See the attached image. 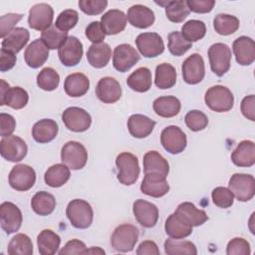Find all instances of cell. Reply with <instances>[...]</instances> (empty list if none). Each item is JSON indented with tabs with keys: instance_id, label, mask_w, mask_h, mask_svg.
I'll return each mask as SVG.
<instances>
[{
	"instance_id": "obj_15",
	"label": "cell",
	"mask_w": 255,
	"mask_h": 255,
	"mask_svg": "<svg viewBox=\"0 0 255 255\" xmlns=\"http://www.w3.org/2000/svg\"><path fill=\"white\" fill-rule=\"evenodd\" d=\"M23 216L17 205L5 201L0 205V223L2 229L7 233H15L21 227Z\"/></svg>"
},
{
	"instance_id": "obj_58",
	"label": "cell",
	"mask_w": 255,
	"mask_h": 255,
	"mask_svg": "<svg viewBox=\"0 0 255 255\" xmlns=\"http://www.w3.org/2000/svg\"><path fill=\"white\" fill-rule=\"evenodd\" d=\"M0 125H1V131H0L1 136L6 137V136L11 135L12 132L14 131V129L16 128V121L11 115L1 113L0 114Z\"/></svg>"
},
{
	"instance_id": "obj_53",
	"label": "cell",
	"mask_w": 255,
	"mask_h": 255,
	"mask_svg": "<svg viewBox=\"0 0 255 255\" xmlns=\"http://www.w3.org/2000/svg\"><path fill=\"white\" fill-rule=\"evenodd\" d=\"M80 9L88 15H98L104 12L108 6L107 0H80Z\"/></svg>"
},
{
	"instance_id": "obj_47",
	"label": "cell",
	"mask_w": 255,
	"mask_h": 255,
	"mask_svg": "<svg viewBox=\"0 0 255 255\" xmlns=\"http://www.w3.org/2000/svg\"><path fill=\"white\" fill-rule=\"evenodd\" d=\"M67 38L68 32L59 30L55 25H52L47 30L43 31L41 35V40L47 46V48L51 50L59 49Z\"/></svg>"
},
{
	"instance_id": "obj_3",
	"label": "cell",
	"mask_w": 255,
	"mask_h": 255,
	"mask_svg": "<svg viewBox=\"0 0 255 255\" xmlns=\"http://www.w3.org/2000/svg\"><path fill=\"white\" fill-rule=\"evenodd\" d=\"M67 217L71 224L78 229H86L93 222L94 212L90 203L83 199H73L66 209Z\"/></svg>"
},
{
	"instance_id": "obj_46",
	"label": "cell",
	"mask_w": 255,
	"mask_h": 255,
	"mask_svg": "<svg viewBox=\"0 0 255 255\" xmlns=\"http://www.w3.org/2000/svg\"><path fill=\"white\" fill-rule=\"evenodd\" d=\"M60 83V76L56 70L46 67L40 71L37 76V85L40 89L51 92L58 88Z\"/></svg>"
},
{
	"instance_id": "obj_59",
	"label": "cell",
	"mask_w": 255,
	"mask_h": 255,
	"mask_svg": "<svg viewBox=\"0 0 255 255\" xmlns=\"http://www.w3.org/2000/svg\"><path fill=\"white\" fill-rule=\"evenodd\" d=\"M240 108H241L242 115L246 119H248L252 122L255 121V97H254V95L245 97L241 102Z\"/></svg>"
},
{
	"instance_id": "obj_8",
	"label": "cell",
	"mask_w": 255,
	"mask_h": 255,
	"mask_svg": "<svg viewBox=\"0 0 255 255\" xmlns=\"http://www.w3.org/2000/svg\"><path fill=\"white\" fill-rule=\"evenodd\" d=\"M160 142L166 151L171 154H177L186 147V134L180 128L168 126L164 128L160 133Z\"/></svg>"
},
{
	"instance_id": "obj_17",
	"label": "cell",
	"mask_w": 255,
	"mask_h": 255,
	"mask_svg": "<svg viewBox=\"0 0 255 255\" xmlns=\"http://www.w3.org/2000/svg\"><path fill=\"white\" fill-rule=\"evenodd\" d=\"M135 44L140 54L145 58H155L164 50L162 38L152 32L139 34L135 39Z\"/></svg>"
},
{
	"instance_id": "obj_25",
	"label": "cell",
	"mask_w": 255,
	"mask_h": 255,
	"mask_svg": "<svg viewBox=\"0 0 255 255\" xmlns=\"http://www.w3.org/2000/svg\"><path fill=\"white\" fill-rule=\"evenodd\" d=\"M49 57V49L41 39H36L26 48L24 59L26 64L33 69H37L45 64Z\"/></svg>"
},
{
	"instance_id": "obj_13",
	"label": "cell",
	"mask_w": 255,
	"mask_h": 255,
	"mask_svg": "<svg viewBox=\"0 0 255 255\" xmlns=\"http://www.w3.org/2000/svg\"><path fill=\"white\" fill-rule=\"evenodd\" d=\"M53 18V8L47 3H38L29 10L28 24L30 28L43 32L52 26Z\"/></svg>"
},
{
	"instance_id": "obj_31",
	"label": "cell",
	"mask_w": 255,
	"mask_h": 255,
	"mask_svg": "<svg viewBox=\"0 0 255 255\" xmlns=\"http://www.w3.org/2000/svg\"><path fill=\"white\" fill-rule=\"evenodd\" d=\"M143 171L145 173H157L167 176L169 164L167 160L156 150H149L143 155Z\"/></svg>"
},
{
	"instance_id": "obj_30",
	"label": "cell",
	"mask_w": 255,
	"mask_h": 255,
	"mask_svg": "<svg viewBox=\"0 0 255 255\" xmlns=\"http://www.w3.org/2000/svg\"><path fill=\"white\" fill-rule=\"evenodd\" d=\"M112 57V50L109 44L102 42L92 44L87 52V60L89 64L97 69L104 68L108 65Z\"/></svg>"
},
{
	"instance_id": "obj_49",
	"label": "cell",
	"mask_w": 255,
	"mask_h": 255,
	"mask_svg": "<svg viewBox=\"0 0 255 255\" xmlns=\"http://www.w3.org/2000/svg\"><path fill=\"white\" fill-rule=\"evenodd\" d=\"M187 128L192 131H199L204 129L208 125L207 116L198 110L189 111L184 118Z\"/></svg>"
},
{
	"instance_id": "obj_37",
	"label": "cell",
	"mask_w": 255,
	"mask_h": 255,
	"mask_svg": "<svg viewBox=\"0 0 255 255\" xmlns=\"http://www.w3.org/2000/svg\"><path fill=\"white\" fill-rule=\"evenodd\" d=\"M175 211L192 226H200L208 220V216L204 210L196 208L193 203L188 201L180 203Z\"/></svg>"
},
{
	"instance_id": "obj_4",
	"label": "cell",
	"mask_w": 255,
	"mask_h": 255,
	"mask_svg": "<svg viewBox=\"0 0 255 255\" xmlns=\"http://www.w3.org/2000/svg\"><path fill=\"white\" fill-rule=\"evenodd\" d=\"M204 101L210 110L217 113H224L233 108L234 96L228 88L216 85L206 91Z\"/></svg>"
},
{
	"instance_id": "obj_22",
	"label": "cell",
	"mask_w": 255,
	"mask_h": 255,
	"mask_svg": "<svg viewBox=\"0 0 255 255\" xmlns=\"http://www.w3.org/2000/svg\"><path fill=\"white\" fill-rule=\"evenodd\" d=\"M235 59L239 65L248 66L255 60L254 40L247 36L238 37L232 45Z\"/></svg>"
},
{
	"instance_id": "obj_54",
	"label": "cell",
	"mask_w": 255,
	"mask_h": 255,
	"mask_svg": "<svg viewBox=\"0 0 255 255\" xmlns=\"http://www.w3.org/2000/svg\"><path fill=\"white\" fill-rule=\"evenodd\" d=\"M23 18L22 14L8 13L0 17V36L4 39L13 29L14 26Z\"/></svg>"
},
{
	"instance_id": "obj_6",
	"label": "cell",
	"mask_w": 255,
	"mask_h": 255,
	"mask_svg": "<svg viewBox=\"0 0 255 255\" xmlns=\"http://www.w3.org/2000/svg\"><path fill=\"white\" fill-rule=\"evenodd\" d=\"M208 58L211 71L218 77H222L230 68L231 50L223 43L212 44L208 49Z\"/></svg>"
},
{
	"instance_id": "obj_51",
	"label": "cell",
	"mask_w": 255,
	"mask_h": 255,
	"mask_svg": "<svg viewBox=\"0 0 255 255\" xmlns=\"http://www.w3.org/2000/svg\"><path fill=\"white\" fill-rule=\"evenodd\" d=\"M213 203L220 208H228L233 204L234 195L229 188L218 186L212 190L211 193Z\"/></svg>"
},
{
	"instance_id": "obj_9",
	"label": "cell",
	"mask_w": 255,
	"mask_h": 255,
	"mask_svg": "<svg viewBox=\"0 0 255 255\" xmlns=\"http://www.w3.org/2000/svg\"><path fill=\"white\" fill-rule=\"evenodd\" d=\"M10 186L17 191H27L36 181L35 170L27 164H17L12 167L8 176Z\"/></svg>"
},
{
	"instance_id": "obj_60",
	"label": "cell",
	"mask_w": 255,
	"mask_h": 255,
	"mask_svg": "<svg viewBox=\"0 0 255 255\" xmlns=\"http://www.w3.org/2000/svg\"><path fill=\"white\" fill-rule=\"evenodd\" d=\"M16 64V56L14 53L1 48L0 50V71L7 72Z\"/></svg>"
},
{
	"instance_id": "obj_62",
	"label": "cell",
	"mask_w": 255,
	"mask_h": 255,
	"mask_svg": "<svg viewBox=\"0 0 255 255\" xmlns=\"http://www.w3.org/2000/svg\"><path fill=\"white\" fill-rule=\"evenodd\" d=\"M105 254V251L100 247H91L86 250V254Z\"/></svg>"
},
{
	"instance_id": "obj_1",
	"label": "cell",
	"mask_w": 255,
	"mask_h": 255,
	"mask_svg": "<svg viewBox=\"0 0 255 255\" xmlns=\"http://www.w3.org/2000/svg\"><path fill=\"white\" fill-rule=\"evenodd\" d=\"M139 236L137 227L132 224L125 223L119 225L111 237V245L118 252H129L133 250Z\"/></svg>"
},
{
	"instance_id": "obj_57",
	"label": "cell",
	"mask_w": 255,
	"mask_h": 255,
	"mask_svg": "<svg viewBox=\"0 0 255 255\" xmlns=\"http://www.w3.org/2000/svg\"><path fill=\"white\" fill-rule=\"evenodd\" d=\"M86 250L87 247L83 241L79 239H72L65 244V246L59 251V254H86Z\"/></svg>"
},
{
	"instance_id": "obj_19",
	"label": "cell",
	"mask_w": 255,
	"mask_h": 255,
	"mask_svg": "<svg viewBox=\"0 0 255 255\" xmlns=\"http://www.w3.org/2000/svg\"><path fill=\"white\" fill-rule=\"evenodd\" d=\"M132 211L136 221L145 228H151L157 223L158 208L149 201L136 199L133 202Z\"/></svg>"
},
{
	"instance_id": "obj_16",
	"label": "cell",
	"mask_w": 255,
	"mask_h": 255,
	"mask_svg": "<svg viewBox=\"0 0 255 255\" xmlns=\"http://www.w3.org/2000/svg\"><path fill=\"white\" fill-rule=\"evenodd\" d=\"M181 71L185 83L189 85H196L200 83L205 75L204 61L202 57L197 53L191 54L182 63Z\"/></svg>"
},
{
	"instance_id": "obj_24",
	"label": "cell",
	"mask_w": 255,
	"mask_h": 255,
	"mask_svg": "<svg viewBox=\"0 0 255 255\" xmlns=\"http://www.w3.org/2000/svg\"><path fill=\"white\" fill-rule=\"evenodd\" d=\"M192 225L189 224L176 211L170 214L164 224L166 234L173 239H182L192 233Z\"/></svg>"
},
{
	"instance_id": "obj_48",
	"label": "cell",
	"mask_w": 255,
	"mask_h": 255,
	"mask_svg": "<svg viewBox=\"0 0 255 255\" xmlns=\"http://www.w3.org/2000/svg\"><path fill=\"white\" fill-rule=\"evenodd\" d=\"M192 47V43L184 39L178 31H173L168 34V50L176 57L182 56Z\"/></svg>"
},
{
	"instance_id": "obj_18",
	"label": "cell",
	"mask_w": 255,
	"mask_h": 255,
	"mask_svg": "<svg viewBox=\"0 0 255 255\" xmlns=\"http://www.w3.org/2000/svg\"><path fill=\"white\" fill-rule=\"evenodd\" d=\"M139 61V55L129 44L118 45L114 50L113 65L119 72H128Z\"/></svg>"
},
{
	"instance_id": "obj_40",
	"label": "cell",
	"mask_w": 255,
	"mask_h": 255,
	"mask_svg": "<svg viewBox=\"0 0 255 255\" xmlns=\"http://www.w3.org/2000/svg\"><path fill=\"white\" fill-rule=\"evenodd\" d=\"M154 83H155V86L161 90L172 88L176 83L175 68L168 63L159 64L155 68Z\"/></svg>"
},
{
	"instance_id": "obj_52",
	"label": "cell",
	"mask_w": 255,
	"mask_h": 255,
	"mask_svg": "<svg viewBox=\"0 0 255 255\" xmlns=\"http://www.w3.org/2000/svg\"><path fill=\"white\" fill-rule=\"evenodd\" d=\"M250 253L251 249L249 242L241 237L231 239L226 247L227 255H249Z\"/></svg>"
},
{
	"instance_id": "obj_29",
	"label": "cell",
	"mask_w": 255,
	"mask_h": 255,
	"mask_svg": "<svg viewBox=\"0 0 255 255\" xmlns=\"http://www.w3.org/2000/svg\"><path fill=\"white\" fill-rule=\"evenodd\" d=\"M58 124L51 119H43L37 122L32 128L33 138L39 143L52 141L58 134Z\"/></svg>"
},
{
	"instance_id": "obj_35",
	"label": "cell",
	"mask_w": 255,
	"mask_h": 255,
	"mask_svg": "<svg viewBox=\"0 0 255 255\" xmlns=\"http://www.w3.org/2000/svg\"><path fill=\"white\" fill-rule=\"evenodd\" d=\"M128 86L135 92L144 93L151 88V72L146 67H140L127 79Z\"/></svg>"
},
{
	"instance_id": "obj_21",
	"label": "cell",
	"mask_w": 255,
	"mask_h": 255,
	"mask_svg": "<svg viewBox=\"0 0 255 255\" xmlns=\"http://www.w3.org/2000/svg\"><path fill=\"white\" fill-rule=\"evenodd\" d=\"M142 193L151 197H161L169 191L166 177L157 173H145L140 184Z\"/></svg>"
},
{
	"instance_id": "obj_32",
	"label": "cell",
	"mask_w": 255,
	"mask_h": 255,
	"mask_svg": "<svg viewBox=\"0 0 255 255\" xmlns=\"http://www.w3.org/2000/svg\"><path fill=\"white\" fill-rule=\"evenodd\" d=\"M90 88V80L82 73H74L65 79L64 90L66 94L73 98L84 96Z\"/></svg>"
},
{
	"instance_id": "obj_45",
	"label": "cell",
	"mask_w": 255,
	"mask_h": 255,
	"mask_svg": "<svg viewBox=\"0 0 255 255\" xmlns=\"http://www.w3.org/2000/svg\"><path fill=\"white\" fill-rule=\"evenodd\" d=\"M180 33L188 42H196L205 36L206 26L202 21L192 19L183 24Z\"/></svg>"
},
{
	"instance_id": "obj_38",
	"label": "cell",
	"mask_w": 255,
	"mask_h": 255,
	"mask_svg": "<svg viewBox=\"0 0 255 255\" xmlns=\"http://www.w3.org/2000/svg\"><path fill=\"white\" fill-rule=\"evenodd\" d=\"M71 172L69 167L64 163H57L46 170L44 179L47 185L51 187H60L69 180Z\"/></svg>"
},
{
	"instance_id": "obj_11",
	"label": "cell",
	"mask_w": 255,
	"mask_h": 255,
	"mask_svg": "<svg viewBox=\"0 0 255 255\" xmlns=\"http://www.w3.org/2000/svg\"><path fill=\"white\" fill-rule=\"evenodd\" d=\"M0 82V105H6L15 110L23 109L29 101L27 91L21 87H10L3 79Z\"/></svg>"
},
{
	"instance_id": "obj_55",
	"label": "cell",
	"mask_w": 255,
	"mask_h": 255,
	"mask_svg": "<svg viewBox=\"0 0 255 255\" xmlns=\"http://www.w3.org/2000/svg\"><path fill=\"white\" fill-rule=\"evenodd\" d=\"M86 37L93 42V44L102 43L105 40L106 34L102 28L101 22L94 21L91 22L86 28Z\"/></svg>"
},
{
	"instance_id": "obj_7",
	"label": "cell",
	"mask_w": 255,
	"mask_h": 255,
	"mask_svg": "<svg viewBox=\"0 0 255 255\" xmlns=\"http://www.w3.org/2000/svg\"><path fill=\"white\" fill-rule=\"evenodd\" d=\"M228 187L239 201L246 202L255 194V178L251 174L234 173L229 179Z\"/></svg>"
},
{
	"instance_id": "obj_27",
	"label": "cell",
	"mask_w": 255,
	"mask_h": 255,
	"mask_svg": "<svg viewBox=\"0 0 255 255\" xmlns=\"http://www.w3.org/2000/svg\"><path fill=\"white\" fill-rule=\"evenodd\" d=\"M232 162L239 167H250L255 163V144L252 140H242L231 153Z\"/></svg>"
},
{
	"instance_id": "obj_5",
	"label": "cell",
	"mask_w": 255,
	"mask_h": 255,
	"mask_svg": "<svg viewBox=\"0 0 255 255\" xmlns=\"http://www.w3.org/2000/svg\"><path fill=\"white\" fill-rule=\"evenodd\" d=\"M61 160L71 169H82L87 163L88 151L82 143L71 140L63 145Z\"/></svg>"
},
{
	"instance_id": "obj_33",
	"label": "cell",
	"mask_w": 255,
	"mask_h": 255,
	"mask_svg": "<svg viewBox=\"0 0 255 255\" xmlns=\"http://www.w3.org/2000/svg\"><path fill=\"white\" fill-rule=\"evenodd\" d=\"M29 38L30 34L27 29L16 27L2 40V48L17 54L26 46Z\"/></svg>"
},
{
	"instance_id": "obj_12",
	"label": "cell",
	"mask_w": 255,
	"mask_h": 255,
	"mask_svg": "<svg viewBox=\"0 0 255 255\" xmlns=\"http://www.w3.org/2000/svg\"><path fill=\"white\" fill-rule=\"evenodd\" d=\"M28 147L24 139L17 135L3 137L0 141V153L3 158L11 162L21 161L27 154Z\"/></svg>"
},
{
	"instance_id": "obj_41",
	"label": "cell",
	"mask_w": 255,
	"mask_h": 255,
	"mask_svg": "<svg viewBox=\"0 0 255 255\" xmlns=\"http://www.w3.org/2000/svg\"><path fill=\"white\" fill-rule=\"evenodd\" d=\"M239 19L229 14H218L213 20V27L215 32L223 36L235 33L239 28Z\"/></svg>"
},
{
	"instance_id": "obj_39",
	"label": "cell",
	"mask_w": 255,
	"mask_h": 255,
	"mask_svg": "<svg viewBox=\"0 0 255 255\" xmlns=\"http://www.w3.org/2000/svg\"><path fill=\"white\" fill-rule=\"evenodd\" d=\"M31 207L38 215L46 216L54 211L56 199L53 194L47 191H39L32 197Z\"/></svg>"
},
{
	"instance_id": "obj_2",
	"label": "cell",
	"mask_w": 255,
	"mask_h": 255,
	"mask_svg": "<svg viewBox=\"0 0 255 255\" xmlns=\"http://www.w3.org/2000/svg\"><path fill=\"white\" fill-rule=\"evenodd\" d=\"M118 168V180L124 185L135 183L139 175V165L137 157L130 152H122L116 158Z\"/></svg>"
},
{
	"instance_id": "obj_43",
	"label": "cell",
	"mask_w": 255,
	"mask_h": 255,
	"mask_svg": "<svg viewBox=\"0 0 255 255\" xmlns=\"http://www.w3.org/2000/svg\"><path fill=\"white\" fill-rule=\"evenodd\" d=\"M164 251L168 255H196V246L187 240H177L173 238L164 241Z\"/></svg>"
},
{
	"instance_id": "obj_56",
	"label": "cell",
	"mask_w": 255,
	"mask_h": 255,
	"mask_svg": "<svg viewBox=\"0 0 255 255\" xmlns=\"http://www.w3.org/2000/svg\"><path fill=\"white\" fill-rule=\"evenodd\" d=\"M186 5L189 11L194 13H209L214 5V0H187Z\"/></svg>"
},
{
	"instance_id": "obj_61",
	"label": "cell",
	"mask_w": 255,
	"mask_h": 255,
	"mask_svg": "<svg viewBox=\"0 0 255 255\" xmlns=\"http://www.w3.org/2000/svg\"><path fill=\"white\" fill-rule=\"evenodd\" d=\"M137 255H158L159 250L154 241L145 240L142 241L136 249Z\"/></svg>"
},
{
	"instance_id": "obj_10",
	"label": "cell",
	"mask_w": 255,
	"mask_h": 255,
	"mask_svg": "<svg viewBox=\"0 0 255 255\" xmlns=\"http://www.w3.org/2000/svg\"><path fill=\"white\" fill-rule=\"evenodd\" d=\"M62 121L68 129L75 132L86 131L92 124L90 114L78 107L66 109L62 114Z\"/></svg>"
},
{
	"instance_id": "obj_28",
	"label": "cell",
	"mask_w": 255,
	"mask_h": 255,
	"mask_svg": "<svg viewBox=\"0 0 255 255\" xmlns=\"http://www.w3.org/2000/svg\"><path fill=\"white\" fill-rule=\"evenodd\" d=\"M155 126V122L146 116L135 114L131 115L128 120V128L129 133L136 138L148 136Z\"/></svg>"
},
{
	"instance_id": "obj_20",
	"label": "cell",
	"mask_w": 255,
	"mask_h": 255,
	"mask_svg": "<svg viewBox=\"0 0 255 255\" xmlns=\"http://www.w3.org/2000/svg\"><path fill=\"white\" fill-rule=\"evenodd\" d=\"M96 95L105 104H114L122 97V87L120 83L112 77L102 78L96 87Z\"/></svg>"
},
{
	"instance_id": "obj_50",
	"label": "cell",
	"mask_w": 255,
	"mask_h": 255,
	"mask_svg": "<svg viewBox=\"0 0 255 255\" xmlns=\"http://www.w3.org/2000/svg\"><path fill=\"white\" fill-rule=\"evenodd\" d=\"M78 21H79L78 12L73 9H66L62 11L57 17L55 26L63 32H68L69 30L73 29L77 25Z\"/></svg>"
},
{
	"instance_id": "obj_23",
	"label": "cell",
	"mask_w": 255,
	"mask_h": 255,
	"mask_svg": "<svg viewBox=\"0 0 255 255\" xmlns=\"http://www.w3.org/2000/svg\"><path fill=\"white\" fill-rule=\"evenodd\" d=\"M127 19L131 26L139 29H145L154 23L155 17L150 8L144 5L136 4L128 8Z\"/></svg>"
},
{
	"instance_id": "obj_26",
	"label": "cell",
	"mask_w": 255,
	"mask_h": 255,
	"mask_svg": "<svg viewBox=\"0 0 255 255\" xmlns=\"http://www.w3.org/2000/svg\"><path fill=\"white\" fill-rule=\"evenodd\" d=\"M101 25L106 35L119 34L127 26V16L121 10L111 9L102 16Z\"/></svg>"
},
{
	"instance_id": "obj_36",
	"label": "cell",
	"mask_w": 255,
	"mask_h": 255,
	"mask_svg": "<svg viewBox=\"0 0 255 255\" xmlns=\"http://www.w3.org/2000/svg\"><path fill=\"white\" fill-rule=\"evenodd\" d=\"M60 236L51 229L42 230L37 237L38 250L41 255H53L60 247Z\"/></svg>"
},
{
	"instance_id": "obj_14",
	"label": "cell",
	"mask_w": 255,
	"mask_h": 255,
	"mask_svg": "<svg viewBox=\"0 0 255 255\" xmlns=\"http://www.w3.org/2000/svg\"><path fill=\"white\" fill-rule=\"evenodd\" d=\"M61 63L66 67H74L80 63L83 56V44L75 36H68L58 49Z\"/></svg>"
},
{
	"instance_id": "obj_34",
	"label": "cell",
	"mask_w": 255,
	"mask_h": 255,
	"mask_svg": "<svg viewBox=\"0 0 255 255\" xmlns=\"http://www.w3.org/2000/svg\"><path fill=\"white\" fill-rule=\"evenodd\" d=\"M152 108L157 116L161 118H172L180 112L181 104L174 96H163L154 100Z\"/></svg>"
},
{
	"instance_id": "obj_42",
	"label": "cell",
	"mask_w": 255,
	"mask_h": 255,
	"mask_svg": "<svg viewBox=\"0 0 255 255\" xmlns=\"http://www.w3.org/2000/svg\"><path fill=\"white\" fill-rule=\"evenodd\" d=\"M7 252L9 255H32L33 243L28 235L18 233L10 240Z\"/></svg>"
},
{
	"instance_id": "obj_44",
	"label": "cell",
	"mask_w": 255,
	"mask_h": 255,
	"mask_svg": "<svg viewBox=\"0 0 255 255\" xmlns=\"http://www.w3.org/2000/svg\"><path fill=\"white\" fill-rule=\"evenodd\" d=\"M164 7L167 19L173 23H181L189 15V9L186 5V1L183 0L167 1Z\"/></svg>"
}]
</instances>
